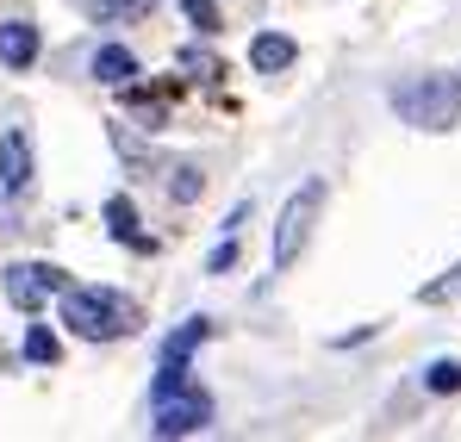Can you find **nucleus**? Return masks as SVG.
Returning <instances> with one entry per match:
<instances>
[{"mask_svg":"<svg viewBox=\"0 0 461 442\" xmlns=\"http://www.w3.org/2000/svg\"><path fill=\"white\" fill-rule=\"evenodd\" d=\"M0 63L6 69H32L38 63V25L32 19H6L0 25Z\"/></svg>","mask_w":461,"mask_h":442,"instance_id":"obj_9","label":"nucleus"},{"mask_svg":"<svg viewBox=\"0 0 461 442\" xmlns=\"http://www.w3.org/2000/svg\"><path fill=\"white\" fill-rule=\"evenodd\" d=\"M206 337H212V318H181V330H168V337H162L156 362H168V368H187V356H194Z\"/></svg>","mask_w":461,"mask_h":442,"instance_id":"obj_8","label":"nucleus"},{"mask_svg":"<svg viewBox=\"0 0 461 442\" xmlns=\"http://www.w3.org/2000/svg\"><path fill=\"white\" fill-rule=\"evenodd\" d=\"M318 212H324V181H300V194L287 200V212L275 224V268H294L300 262V249L312 243Z\"/></svg>","mask_w":461,"mask_h":442,"instance_id":"obj_3","label":"nucleus"},{"mask_svg":"<svg viewBox=\"0 0 461 442\" xmlns=\"http://www.w3.org/2000/svg\"><path fill=\"white\" fill-rule=\"evenodd\" d=\"M200 187H206V175H200V168H175L168 200H175V206H194V200H200Z\"/></svg>","mask_w":461,"mask_h":442,"instance_id":"obj_13","label":"nucleus"},{"mask_svg":"<svg viewBox=\"0 0 461 442\" xmlns=\"http://www.w3.org/2000/svg\"><path fill=\"white\" fill-rule=\"evenodd\" d=\"M181 6H187V19L200 32H219V0H181Z\"/></svg>","mask_w":461,"mask_h":442,"instance_id":"obj_17","label":"nucleus"},{"mask_svg":"<svg viewBox=\"0 0 461 442\" xmlns=\"http://www.w3.org/2000/svg\"><path fill=\"white\" fill-rule=\"evenodd\" d=\"M87 69H94V81H106V87H131V75H138V57H131L125 44H100Z\"/></svg>","mask_w":461,"mask_h":442,"instance_id":"obj_10","label":"nucleus"},{"mask_svg":"<svg viewBox=\"0 0 461 442\" xmlns=\"http://www.w3.org/2000/svg\"><path fill=\"white\" fill-rule=\"evenodd\" d=\"M32 175H38V149H32V131L25 125H6L0 131V194H32Z\"/></svg>","mask_w":461,"mask_h":442,"instance_id":"obj_6","label":"nucleus"},{"mask_svg":"<svg viewBox=\"0 0 461 442\" xmlns=\"http://www.w3.org/2000/svg\"><path fill=\"white\" fill-rule=\"evenodd\" d=\"M230 262H237V230H225V243L212 249V262H206V268H212V275H225Z\"/></svg>","mask_w":461,"mask_h":442,"instance_id":"obj_18","label":"nucleus"},{"mask_svg":"<svg viewBox=\"0 0 461 442\" xmlns=\"http://www.w3.org/2000/svg\"><path fill=\"white\" fill-rule=\"evenodd\" d=\"M106 230H113L125 249H150V237L138 230V212H131V200H125V194H113V200H106Z\"/></svg>","mask_w":461,"mask_h":442,"instance_id":"obj_11","label":"nucleus"},{"mask_svg":"<svg viewBox=\"0 0 461 442\" xmlns=\"http://www.w3.org/2000/svg\"><path fill=\"white\" fill-rule=\"evenodd\" d=\"M393 113L418 131H449L461 119V75H411L405 87H393Z\"/></svg>","mask_w":461,"mask_h":442,"instance_id":"obj_2","label":"nucleus"},{"mask_svg":"<svg viewBox=\"0 0 461 442\" xmlns=\"http://www.w3.org/2000/svg\"><path fill=\"white\" fill-rule=\"evenodd\" d=\"M81 6H87L94 19H144L156 0H81Z\"/></svg>","mask_w":461,"mask_h":442,"instance_id":"obj_12","label":"nucleus"},{"mask_svg":"<svg viewBox=\"0 0 461 442\" xmlns=\"http://www.w3.org/2000/svg\"><path fill=\"white\" fill-rule=\"evenodd\" d=\"M57 356H63L57 337H50L44 324H32V330H25V362H57Z\"/></svg>","mask_w":461,"mask_h":442,"instance_id":"obj_14","label":"nucleus"},{"mask_svg":"<svg viewBox=\"0 0 461 442\" xmlns=\"http://www.w3.org/2000/svg\"><path fill=\"white\" fill-rule=\"evenodd\" d=\"M424 386L430 392H461V362H430L424 368Z\"/></svg>","mask_w":461,"mask_h":442,"instance_id":"obj_15","label":"nucleus"},{"mask_svg":"<svg viewBox=\"0 0 461 442\" xmlns=\"http://www.w3.org/2000/svg\"><path fill=\"white\" fill-rule=\"evenodd\" d=\"M63 324L87 337V343H113V337H125L131 324H138V311H131V299L113 293V287H63Z\"/></svg>","mask_w":461,"mask_h":442,"instance_id":"obj_1","label":"nucleus"},{"mask_svg":"<svg viewBox=\"0 0 461 442\" xmlns=\"http://www.w3.org/2000/svg\"><path fill=\"white\" fill-rule=\"evenodd\" d=\"M300 63V44L287 38V32H262L256 44H249V69L256 75H281V69H294Z\"/></svg>","mask_w":461,"mask_h":442,"instance_id":"obj_7","label":"nucleus"},{"mask_svg":"<svg viewBox=\"0 0 461 442\" xmlns=\"http://www.w3.org/2000/svg\"><path fill=\"white\" fill-rule=\"evenodd\" d=\"M456 293H461V262L449 268V275H443V281H430V287H424L418 299H424V305H443V299H456Z\"/></svg>","mask_w":461,"mask_h":442,"instance_id":"obj_16","label":"nucleus"},{"mask_svg":"<svg viewBox=\"0 0 461 442\" xmlns=\"http://www.w3.org/2000/svg\"><path fill=\"white\" fill-rule=\"evenodd\" d=\"M0 287H6V299H13L19 311H44L50 293H63V287H69V275H63V268H50V262H13V268L0 275Z\"/></svg>","mask_w":461,"mask_h":442,"instance_id":"obj_4","label":"nucleus"},{"mask_svg":"<svg viewBox=\"0 0 461 442\" xmlns=\"http://www.w3.org/2000/svg\"><path fill=\"white\" fill-rule=\"evenodd\" d=\"M206 424H212V399H206L200 386H187V392L156 399L150 405V430L156 437H194V430H206Z\"/></svg>","mask_w":461,"mask_h":442,"instance_id":"obj_5","label":"nucleus"}]
</instances>
